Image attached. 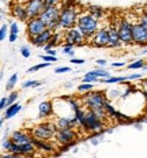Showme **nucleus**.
Listing matches in <instances>:
<instances>
[{"label":"nucleus","mask_w":147,"mask_h":158,"mask_svg":"<svg viewBox=\"0 0 147 158\" xmlns=\"http://www.w3.org/2000/svg\"><path fill=\"white\" fill-rule=\"evenodd\" d=\"M105 104H106V95L102 90H91L89 93H84L83 95V105L87 109L94 110L98 116L105 118L108 116L105 112Z\"/></svg>","instance_id":"f257e3e1"},{"label":"nucleus","mask_w":147,"mask_h":158,"mask_svg":"<svg viewBox=\"0 0 147 158\" xmlns=\"http://www.w3.org/2000/svg\"><path fill=\"white\" fill-rule=\"evenodd\" d=\"M79 127L83 128V131L89 134H102L104 132V127H105V123H104V118L101 116H98L94 110L91 109H86V114H84V118L79 123Z\"/></svg>","instance_id":"f03ea898"},{"label":"nucleus","mask_w":147,"mask_h":158,"mask_svg":"<svg viewBox=\"0 0 147 158\" xmlns=\"http://www.w3.org/2000/svg\"><path fill=\"white\" fill-rule=\"evenodd\" d=\"M76 27L79 29L82 33H83V35L87 40H90L101 29L100 19L94 18L93 15H90L89 12L86 11V12H83V14L79 15V18H78Z\"/></svg>","instance_id":"7ed1b4c3"},{"label":"nucleus","mask_w":147,"mask_h":158,"mask_svg":"<svg viewBox=\"0 0 147 158\" xmlns=\"http://www.w3.org/2000/svg\"><path fill=\"white\" fill-rule=\"evenodd\" d=\"M57 130L59 128L56 126V123L45 121V123H40L33 127L30 130V135L33 138H37V139H41V140H52L56 136Z\"/></svg>","instance_id":"20e7f679"},{"label":"nucleus","mask_w":147,"mask_h":158,"mask_svg":"<svg viewBox=\"0 0 147 158\" xmlns=\"http://www.w3.org/2000/svg\"><path fill=\"white\" fill-rule=\"evenodd\" d=\"M60 14H61V7L59 6H52V7H47L44 12L40 15V18L45 22L48 29L52 31H56L60 27Z\"/></svg>","instance_id":"39448f33"},{"label":"nucleus","mask_w":147,"mask_h":158,"mask_svg":"<svg viewBox=\"0 0 147 158\" xmlns=\"http://www.w3.org/2000/svg\"><path fill=\"white\" fill-rule=\"evenodd\" d=\"M79 11L76 7H61L60 14V27L64 30L72 29L78 23V18H79Z\"/></svg>","instance_id":"423d86ee"},{"label":"nucleus","mask_w":147,"mask_h":158,"mask_svg":"<svg viewBox=\"0 0 147 158\" xmlns=\"http://www.w3.org/2000/svg\"><path fill=\"white\" fill-rule=\"evenodd\" d=\"M55 139H56L57 144H60V147L61 146L72 147L76 144L78 134L75 131V128H59Z\"/></svg>","instance_id":"0eeeda50"},{"label":"nucleus","mask_w":147,"mask_h":158,"mask_svg":"<svg viewBox=\"0 0 147 158\" xmlns=\"http://www.w3.org/2000/svg\"><path fill=\"white\" fill-rule=\"evenodd\" d=\"M117 30H119L120 38H121L123 45H132L133 44V37H132V22L127 18H120L116 22Z\"/></svg>","instance_id":"6e6552de"},{"label":"nucleus","mask_w":147,"mask_h":158,"mask_svg":"<svg viewBox=\"0 0 147 158\" xmlns=\"http://www.w3.org/2000/svg\"><path fill=\"white\" fill-rule=\"evenodd\" d=\"M86 41H87V38L84 37L83 33H82L76 26L72 29H68V30H65V33H64V47L74 48L75 45L82 47V45H84Z\"/></svg>","instance_id":"1a4fd4ad"},{"label":"nucleus","mask_w":147,"mask_h":158,"mask_svg":"<svg viewBox=\"0 0 147 158\" xmlns=\"http://www.w3.org/2000/svg\"><path fill=\"white\" fill-rule=\"evenodd\" d=\"M48 29V26L45 25V22L38 16V18H31L26 22V33H27L29 38H34L37 35H40L41 33H44Z\"/></svg>","instance_id":"9d476101"},{"label":"nucleus","mask_w":147,"mask_h":158,"mask_svg":"<svg viewBox=\"0 0 147 158\" xmlns=\"http://www.w3.org/2000/svg\"><path fill=\"white\" fill-rule=\"evenodd\" d=\"M89 42L91 47H94V48H109V30L101 27L89 40Z\"/></svg>","instance_id":"9b49d317"},{"label":"nucleus","mask_w":147,"mask_h":158,"mask_svg":"<svg viewBox=\"0 0 147 158\" xmlns=\"http://www.w3.org/2000/svg\"><path fill=\"white\" fill-rule=\"evenodd\" d=\"M132 37L133 44L139 47H147V30L139 22L132 25Z\"/></svg>","instance_id":"f8f14e48"},{"label":"nucleus","mask_w":147,"mask_h":158,"mask_svg":"<svg viewBox=\"0 0 147 158\" xmlns=\"http://www.w3.org/2000/svg\"><path fill=\"white\" fill-rule=\"evenodd\" d=\"M26 6V10H27V14H29V18H38L42 12H44V10L47 8L45 7V2L44 0H31V2H29Z\"/></svg>","instance_id":"ddd939ff"},{"label":"nucleus","mask_w":147,"mask_h":158,"mask_svg":"<svg viewBox=\"0 0 147 158\" xmlns=\"http://www.w3.org/2000/svg\"><path fill=\"white\" fill-rule=\"evenodd\" d=\"M108 30H109V48L119 49L123 45V42H121V38H120L119 30H117V25L112 23L108 27Z\"/></svg>","instance_id":"4468645a"},{"label":"nucleus","mask_w":147,"mask_h":158,"mask_svg":"<svg viewBox=\"0 0 147 158\" xmlns=\"http://www.w3.org/2000/svg\"><path fill=\"white\" fill-rule=\"evenodd\" d=\"M53 34H55V31H52L51 29H47V30H45L44 33H41L40 35H37V37H34V38H29V40H30V44H33L34 47L44 48L45 45L52 40Z\"/></svg>","instance_id":"2eb2a0df"},{"label":"nucleus","mask_w":147,"mask_h":158,"mask_svg":"<svg viewBox=\"0 0 147 158\" xmlns=\"http://www.w3.org/2000/svg\"><path fill=\"white\" fill-rule=\"evenodd\" d=\"M55 110H53V102L52 101H44L38 105V113H37V118L38 120H44L51 116H53Z\"/></svg>","instance_id":"dca6fc26"},{"label":"nucleus","mask_w":147,"mask_h":158,"mask_svg":"<svg viewBox=\"0 0 147 158\" xmlns=\"http://www.w3.org/2000/svg\"><path fill=\"white\" fill-rule=\"evenodd\" d=\"M12 11V15L15 16L18 21H22V22H27L29 19V14H27V10H26V6L25 4H21V3L15 2L14 6H12L11 8Z\"/></svg>","instance_id":"f3484780"},{"label":"nucleus","mask_w":147,"mask_h":158,"mask_svg":"<svg viewBox=\"0 0 147 158\" xmlns=\"http://www.w3.org/2000/svg\"><path fill=\"white\" fill-rule=\"evenodd\" d=\"M56 126L57 128H76L79 127V123H78V118L75 116H61L56 118Z\"/></svg>","instance_id":"a211bd4d"},{"label":"nucleus","mask_w":147,"mask_h":158,"mask_svg":"<svg viewBox=\"0 0 147 158\" xmlns=\"http://www.w3.org/2000/svg\"><path fill=\"white\" fill-rule=\"evenodd\" d=\"M10 138H11L16 144H19V146L31 142V139H33V136L30 134H26V132H23V131H14Z\"/></svg>","instance_id":"6ab92c4d"},{"label":"nucleus","mask_w":147,"mask_h":158,"mask_svg":"<svg viewBox=\"0 0 147 158\" xmlns=\"http://www.w3.org/2000/svg\"><path fill=\"white\" fill-rule=\"evenodd\" d=\"M31 140L34 143V146L38 150L44 151V153H53L55 151V146L51 144V142H48V140H41V139H37V138H33Z\"/></svg>","instance_id":"aec40b11"},{"label":"nucleus","mask_w":147,"mask_h":158,"mask_svg":"<svg viewBox=\"0 0 147 158\" xmlns=\"http://www.w3.org/2000/svg\"><path fill=\"white\" fill-rule=\"evenodd\" d=\"M22 109V105L21 104H18V102H15V104H12V105H10V106H7V109L4 110V117L6 120H8V118H11V117H14L16 113H19Z\"/></svg>","instance_id":"412c9836"},{"label":"nucleus","mask_w":147,"mask_h":158,"mask_svg":"<svg viewBox=\"0 0 147 158\" xmlns=\"http://www.w3.org/2000/svg\"><path fill=\"white\" fill-rule=\"evenodd\" d=\"M87 12L97 19H101L105 16V10L102 7H100V6H89V7H87Z\"/></svg>","instance_id":"4be33fe9"},{"label":"nucleus","mask_w":147,"mask_h":158,"mask_svg":"<svg viewBox=\"0 0 147 158\" xmlns=\"http://www.w3.org/2000/svg\"><path fill=\"white\" fill-rule=\"evenodd\" d=\"M10 37H8V40H10V42H15L16 41V38H18V33H19V27H18V23L16 22H12L11 25H10Z\"/></svg>","instance_id":"5701e85b"},{"label":"nucleus","mask_w":147,"mask_h":158,"mask_svg":"<svg viewBox=\"0 0 147 158\" xmlns=\"http://www.w3.org/2000/svg\"><path fill=\"white\" fill-rule=\"evenodd\" d=\"M97 81H98V77L96 75L94 70L86 72L84 77H83V83H94V82H97Z\"/></svg>","instance_id":"b1692460"},{"label":"nucleus","mask_w":147,"mask_h":158,"mask_svg":"<svg viewBox=\"0 0 147 158\" xmlns=\"http://www.w3.org/2000/svg\"><path fill=\"white\" fill-rule=\"evenodd\" d=\"M76 90L79 91V93H89V91L94 90V83H82L79 85V86L76 87Z\"/></svg>","instance_id":"393cba45"},{"label":"nucleus","mask_w":147,"mask_h":158,"mask_svg":"<svg viewBox=\"0 0 147 158\" xmlns=\"http://www.w3.org/2000/svg\"><path fill=\"white\" fill-rule=\"evenodd\" d=\"M16 81H18V72L12 74L11 77L8 78L7 85H6V89H7V90H12V89L15 87V85H16Z\"/></svg>","instance_id":"a878e982"},{"label":"nucleus","mask_w":147,"mask_h":158,"mask_svg":"<svg viewBox=\"0 0 147 158\" xmlns=\"http://www.w3.org/2000/svg\"><path fill=\"white\" fill-rule=\"evenodd\" d=\"M145 65H146V61L143 60V59H139V60L131 63L127 68H128V70H140V68H145Z\"/></svg>","instance_id":"bb28decb"},{"label":"nucleus","mask_w":147,"mask_h":158,"mask_svg":"<svg viewBox=\"0 0 147 158\" xmlns=\"http://www.w3.org/2000/svg\"><path fill=\"white\" fill-rule=\"evenodd\" d=\"M127 81V77H113V78H108V79H102L101 82L106 85H110V83H120V82H125Z\"/></svg>","instance_id":"cd10ccee"},{"label":"nucleus","mask_w":147,"mask_h":158,"mask_svg":"<svg viewBox=\"0 0 147 158\" xmlns=\"http://www.w3.org/2000/svg\"><path fill=\"white\" fill-rule=\"evenodd\" d=\"M48 65H51V63H48V61H42V63H40V64L30 67V68H29V72H35L38 70H42V68H47Z\"/></svg>","instance_id":"c85d7f7f"},{"label":"nucleus","mask_w":147,"mask_h":158,"mask_svg":"<svg viewBox=\"0 0 147 158\" xmlns=\"http://www.w3.org/2000/svg\"><path fill=\"white\" fill-rule=\"evenodd\" d=\"M16 98H18V91H11L10 95H7V106H10V105H12V104H15Z\"/></svg>","instance_id":"c756f323"},{"label":"nucleus","mask_w":147,"mask_h":158,"mask_svg":"<svg viewBox=\"0 0 147 158\" xmlns=\"http://www.w3.org/2000/svg\"><path fill=\"white\" fill-rule=\"evenodd\" d=\"M38 85H41V82H38V81H26V82L22 83V87H23V89H29V87L38 86Z\"/></svg>","instance_id":"7c9ffc66"},{"label":"nucleus","mask_w":147,"mask_h":158,"mask_svg":"<svg viewBox=\"0 0 147 158\" xmlns=\"http://www.w3.org/2000/svg\"><path fill=\"white\" fill-rule=\"evenodd\" d=\"M138 22H139V23L142 25L143 27H145L146 30H147V15H146V14H143V12H140L139 16H138Z\"/></svg>","instance_id":"2f4dec72"},{"label":"nucleus","mask_w":147,"mask_h":158,"mask_svg":"<svg viewBox=\"0 0 147 158\" xmlns=\"http://www.w3.org/2000/svg\"><path fill=\"white\" fill-rule=\"evenodd\" d=\"M21 55L23 56L25 59H29L31 56V51H30V48L29 47H22L21 48Z\"/></svg>","instance_id":"473e14b6"},{"label":"nucleus","mask_w":147,"mask_h":158,"mask_svg":"<svg viewBox=\"0 0 147 158\" xmlns=\"http://www.w3.org/2000/svg\"><path fill=\"white\" fill-rule=\"evenodd\" d=\"M45 7H52V6H59L60 3H63V0H44Z\"/></svg>","instance_id":"72a5a7b5"},{"label":"nucleus","mask_w":147,"mask_h":158,"mask_svg":"<svg viewBox=\"0 0 147 158\" xmlns=\"http://www.w3.org/2000/svg\"><path fill=\"white\" fill-rule=\"evenodd\" d=\"M41 57H42V60H44V61H48V63H55V61L57 60L56 56H51V55H42Z\"/></svg>","instance_id":"f704fd0d"},{"label":"nucleus","mask_w":147,"mask_h":158,"mask_svg":"<svg viewBox=\"0 0 147 158\" xmlns=\"http://www.w3.org/2000/svg\"><path fill=\"white\" fill-rule=\"evenodd\" d=\"M7 31H10V27H7V25H2V29H0V40H4Z\"/></svg>","instance_id":"c9c22d12"},{"label":"nucleus","mask_w":147,"mask_h":158,"mask_svg":"<svg viewBox=\"0 0 147 158\" xmlns=\"http://www.w3.org/2000/svg\"><path fill=\"white\" fill-rule=\"evenodd\" d=\"M75 3H76V0H63L61 7H75Z\"/></svg>","instance_id":"e433bc0d"},{"label":"nucleus","mask_w":147,"mask_h":158,"mask_svg":"<svg viewBox=\"0 0 147 158\" xmlns=\"http://www.w3.org/2000/svg\"><path fill=\"white\" fill-rule=\"evenodd\" d=\"M71 71V68L70 67H59L55 70V72L56 74H64V72H70Z\"/></svg>","instance_id":"4c0bfd02"},{"label":"nucleus","mask_w":147,"mask_h":158,"mask_svg":"<svg viewBox=\"0 0 147 158\" xmlns=\"http://www.w3.org/2000/svg\"><path fill=\"white\" fill-rule=\"evenodd\" d=\"M142 77H143L142 74H132V75H128V77H127V82H128V81H133V79H140Z\"/></svg>","instance_id":"58836bf2"},{"label":"nucleus","mask_w":147,"mask_h":158,"mask_svg":"<svg viewBox=\"0 0 147 158\" xmlns=\"http://www.w3.org/2000/svg\"><path fill=\"white\" fill-rule=\"evenodd\" d=\"M63 53H65V55H74V48L72 47H63Z\"/></svg>","instance_id":"ea45409f"},{"label":"nucleus","mask_w":147,"mask_h":158,"mask_svg":"<svg viewBox=\"0 0 147 158\" xmlns=\"http://www.w3.org/2000/svg\"><path fill=\"white\" fill-rule=\"evenodd\" d=\"M55 47H56V44H55V42H53V41H52V40H51V41H49L48 44H47V45H45V47H44V49H45V51L48 52V51H51V49H53Z\"/></svg>","instance_id":"a19ab883"},{"label":"nucleus","mask_w":147,"mask_h":158,"mask_svg":"<svg viewBox=\"0 0 147 158\" xmlns=\"http://www.w3.org/2000/svg\"><path fill=\"white\" fill-rule=\"evenodd\" d=\"M71 63L72 64H84L86 60H84V59H71Z\"/></svg>","instance_id":"79ce46f5"},{"label":"nucleus","mask_w":147,"mask_h":158,"mask_svg":"<svg viewBox=\"0 0 147 158\" xmlns=\"http://www.w3.org/2000/svg\"><path fill=\"white\" fill-rule=\"evenodd\" d=\"M7 106V97H2V101H0V108L2 109H6Z\"/></svg>","instance_id":"37998d69"},{"label":"nucleus","mask_w":147,"mask_h":158,"mask_svg":"<svg viewBox=\"0 0 147 158\" xmlns=\"http://www.w3.org/2000/svg\"><path fill=\"white\" fill-rule=\"evenodd\" d=\"M123 65H125V63H123V61H114V63H112V68H120Z\"/></svg>","instance_id":"c03bdc74"},{"label":"nucleus","mask_w":147,"mask_h":158,"mask_svg":"<svg viewBox=\"0 0 147 158\" xmlns=\"http://www.w3.org/2000/svg\"><path fill=\"white\" fill-rule=\"evenodd\" d=\"M96 63L100 64V65H106V60H105V59H98Z\"/></svg>","instance_id":"a18cd8bd"},{"label":"nucleus","mask_w":147,"mask_h":158,"mask_svg":"<svg viewBox=\"0 0 147 158\" xmlns=\"http://www.w3.org/2000/svg\"><path fill=\"white\" fill-rule=\"evenodd\" d=\"M18 3H21V4H27L29 2H31V0H16Z\"/></svg>","instance_id":"49530a36"},{"label":"nucleus","mask_w":147,"mask_h":158,"mask_svg":"<svg viewBox=\"0 0 147 158\" xmlns=\"http://www.w3.org/2000/svg\"><path fill=\"white\" fill-rule=\"evenodd\" d=\"M48 55H51V56H56V51H55V49H51V51H48Z\"/></svg>","instance_id":"de8ad7c7"},{"label":"nucleus","mask_w":147,"mask_h":158,"mask_svg":"<svg viewBox=\"0 0 147 158\" xmlns=\"http://www.w3.org/2000/svg\"><path fill=\"white\" fill-rule=\"evenodd\" d=\"M142 12H143V14H146V15H147V4H146L143 8H142Z\"/></svg>","instance_id":"09e8293b"},{"label":"nucleus","mask_w":147,"mask_h":158,"mask_svg":"<svg viewBox=\"0 0 147 158\" xmlns=\"http://www.w3.org/2000/svg\"><path fill=\"white\" fill-rule=\"evenodd\" d=\"M91 143H93V144H98V139H93V140H91Z\"/></svg>","instance_id":"8fccbe9b"},{"label":"nucleus","mask_w":147,"mask_h":158,"mask_svg":"<svg viewBox=\"0 0 147 158\" xmlns=\"http://www.w3.org/2000/svg\"><path fill=\"white\" fill-rule=\"evenodd\" d=\"M143 70H145V71H147V65H145V68H143Z\"/></svg>","instance_id":"3c124183"},{"label":"nucleus","mask_w":147,"mask_h":158,"mask_svg":"<svg viewBox=\"0 0 147 158\" xmlns=\"http://www.w3.org/2000/svg\"><path fill=\"white\" fill-rule=\"evenodd\" d=\"M143 53H147V49H145V51H143Z\"/></svg>","instance_id":"603ef678"},{"label":"nucleus","mask_w":147,"mask_h":158,"mask_svg":"<svg viewBox=\"0 0 147 158\" xmlns=\"http://www.w3.org/2000/svg\"><path fill=\"white\" fill-rule=\"evenodd\" d=\"M3 2H11V0H3Z\"/></svg>","instance_id":"864d4df0"}]
</instances>
